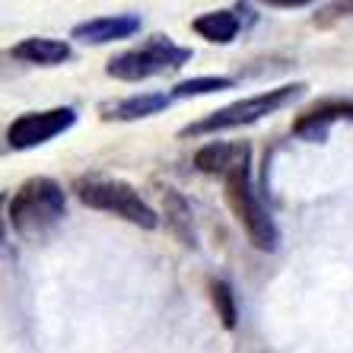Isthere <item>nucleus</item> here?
<instances>
[{
	"label": "nucleus",
	"instance_id": "f257e3e1",
	"mask_svg": "<svg viewBox=\"0 0 353 353\" xmlns=\"http://www.w3.org/2000/svg\"><path fill=\"white\" fill-rule=\"evenodd\" d=\"M67 214L64 188L51 179H29L10 201V223L23 239L48 236Z\"/></svg>",
	"mask_w": 353,
	"mask_h": 353
},
{
	"label": "nucleus",
	"instance_id": "f03ea898",
	"mask_svg": "<svg viewBox=\"0 0 353 353\" xmlns=\"http://www.w3.org/2000/svg\"><path fill=\"white\" fill-rule=\"evenodd\" d=\"M77 194H80V201L86 207L115 214V216H121V220L134 223V226H143V230H153V226H157V210H153L128 181L83 179V181H77Z\"/></svg>",
	"mask_w": 353,
	"mask_h": 353
},
{
	"label": "nucleus",
	"instance_id": "7ed1b4c3",
	"mask_svg": "<svg viewBox=\"0 0 353 353\" xmlns=\"http://www.w3.org/2000/svg\"><path fill=\"white\" fill-rule=\"evenodd\" d=\"M303 92V83H287V86H277V90H268L261 96H252V99H242V102H232V105L220 108L214 115H207L204 121L191 124L185 128V134H210V131H226V128H239V124H252V121H261L264 115L277 112L280 105H287L290 99H296Z\"/></svg>",
	"mask_w": 353,
	"mask_h": 353
},
{
	"label": "nucleus",
	"instance_id": "20e7f679",
	"mask_svg": "<svg viewBox=\"0 0 353 353\" xmlns=\"http://www.w3.org/2000/svg\"><path fill=\"white\" fill-rule=\"evenodd\" d=\"M188 58H191L188 48H179V45H172L165 35H157V39H150L143 48L124 51V54L108 61V77L137 83V80H147V77H153V74L181 67Z\"/></svg>",
	"mask_w": 353,
	"mask_h": 353
},
{
	"label": "nucleus",
	"instance_id": "39448f33",
	"mask_svg": "<svg viewBox=\"0 0 353 353\" xmlns=\"http://www.w3.org/2000/svg\"><path fill=\"white\" fill-rule=\"evenodd\" d=\"M226 201H230L232 214L239 216V223L245 226L252 245L261 248V252H274L277 248V226L268 216V210L261 207V201L252 191V181H248V169H239V172L226 175Z\"/></svg>",
	"mask_w": 353,
	"mask_h": 353
},
{
	"label": "nucleus",
	"instance_id": "423d86ee",
	"mask_svg": "<svg viewBox=\"0 0 353 353\" xmlns=\"http://www.w3.org/2000/svg\"><path fill=\"white\" fill-rule=\"evenodd\" d=\"M77 121L74 108H48V112H29V115H19L17 121L7 128V140L13 150H29L39 147L45 140L64 134L70 124Z\"/></svg>",
	"mask_w": 353,
	"mask_h": 353
},
{
	"label": "nucleus",
	"instance_id": "0eeeda50",
	"mask_svg": "<svg viewBox=\"0 0 353 353\" xmlns=\"http://www.w3.org/2000/svg\"><path fill=\"white\" fill-rule=\"evenodd\" d=\"M248 157L252 150L245 143H207V147L197 150L194 165L207 175H232L239 169H248Z\"/></svg>",
	"mask_w": 353,
	"mask_h": 353
},
{
	"label": "nucleus",
	"instance_id": "6e6552de",
	"mask_svg": "<svg viewBox=\"0 0 353 353\" xmlns=\"http://www.w3.org/2000/svg\"><path fill=\"white\" fill-rule=\"evenodd\" d=\"M137 29H140V19L131 17V13H121V17H102V19L80 23L74 29V39L86 41V45H105V41L131 39Z\"/></svg>",
	"mask_w": 353,
	"mask_h": 353
},
{
	"label": "nucleus",
	"instance_id": "1a4fd4ad",
	"mask_svg": "<svg viewBox=\"0 0 353 353\" xmlns=\"http://www.w3.org/2000/svg\"><path fill=\"white\" fill-rule=\"evenodd\" d=\"M341 118H353V102H328V105L312 108L309 115H303L296 121L293 131L305 140H321L328 134V124L341 121Z\"/></svg>",
	"mask_w": 353,
	"mask_h": 353
},
{
	"label": "nucleus",
	"instance_id": "9d476101",
	"mask_svg": "<svg viewBox=\"0 0 353 353\" xmlns=\"http://www.w3.org/2000/svg\"><path fill=\"white\" fill-rule=\"evenodd\" d=\"M17 61H26V64H61V61L70 58V45L58 39H26L19 41L17 48L10 51Z\"/></svg>",
	"mask_w": 353,
	"mask_h": 353
},
{
	"label": "nucleus",
	"instance_id": "9b49d317",
	"mask_svg": "<svg viewBox=\"0 0 353 353\" xmlns=\"http://www.w3.org/2000/svg\"><path fill=\"white\" fill-rule=\"evenodd\" d=\"M194 32L204 35L207 41H220V45H226V41L236 39L239 32V17L236 10H216V13H204V17L194 19Z\"/></svg>",
	"mask_w": 353,
	"mask_h": 353
},
{
	"label": "nucleus",
	"instance_id": "f8f14e48",
	"mask_svg": "<svg viewBox=\"0 0 353 353\" xmlns=\"http://www.w3.org/2000/svg\"><path fill=\"white\" fill-rule=\"evenodd\" d=\"M169 105V96L163 92H143V96H131L118 102V105L108 108V118H118V121H134V118H147L157 115L159 108Z\"/></svg>",
	"mask_w": 353,
	"mask_h": 353
},
{
	"label": "nucleus",
	"instance_id": "ddd939ff",
	"mask_svg": "<svg viewBox=\"0 0 353 353\" xmlns=\"http://www.w3.org/2000/svg\"><path fill=\"white\" fill-rule=\"evenodd\" d=\"M232 90L230 77H197V80H185L175 86V99H188V96H207V92H223Z\"/></svg>",
	"mask_w": 353,
	"mask_h": 353
},
{
	"label": "nucleus",
	"instance_id": "4468645a",
	"mask_svg": "<svg viewBox=\"0 0 353 353\" xmlns=\"http://www.w3.org/2000/svg\"><path fill=\"white\" fill-rule=\"evenodd\" d=\"M210 299H214V309H216V315L223 319V325H226V328H236L239 312H236V296H232L230 283L214 280V283H210Z\"/></svg>",
	"mask_w": 353,
	"mask_h": 353
}]
</instances>
